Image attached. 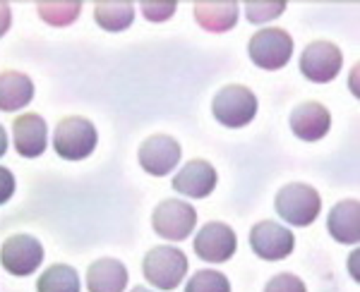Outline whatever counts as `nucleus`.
I'll return each instance as SVG.
<instances>
[{"label": "nucleus", "mask_w": 360, "mask_h": 292, "mask_svg": "<svg viewBox=\"0 0 360 292\" xmlns=\"http://www.w3.org/2000/svg\"><path fill=\"white\" fill-rule=\"evenodd\" d=\"M190 271L188 254L176 244H156L142 256V276L156 292H173L185 283Z\"/></svg>", "instance_id": "obj_1"}, {"label": "nucleus", "mask_w": 360, "mask_h": 292, "mask_svg": "<svg viewBox=\"0 0 360 292\" xmlns=\"http://www.w3.org/2000/svg\"><path fill=\"white\" fill-rule=\"evenodd\" d=\"M51 146L63 161H86L98 146V130L84 115H65L51 130Z\"/></svg>", "instance_id": "obj_2"}, {"label": "nucleus", "mask_w": 360, "mask_h": 292, "mask_svg": "<svg viewBox=\"0 0 360 292\" xmlns=\"http://www.w3.org/2000/svg\"><path fill=\"white\" fill-rule=\"evenodd\" d=\"M274 211L288 227H307L322 213V197L307 182H286L274 197Z\"/></svg>", "instance_id": "obj_3"}, {"label": "nucleus", "mask_w": 360, "mask_h": 292, "mask_svg": "<svg viewBox=\"0 0 360 292\" xmlns=\"http://www.w3.org/2000/svg\"><path fill=\"white\" fill-rule=\"evenodd\" d=\"M259 98L245 84H224L212 98V115L226 130H243L257 118Z\"/></svg>", "instance_id": "obj_4"}, {"label": "nucleus", "mask_w": 360, "mask_h": 292, "mask_svg": "<svg viewBox=\"0 0 360 292\" xmlns=\"http://www.w3.org/2000/svg\"><path fill=\"white\" fill-rule=\"evenodd\" d=\"M295 41L281 27H262L248 41V58L255 67L264 72H278L291 62Z\"/></svg>", "instance_id": "obj_5"}, {"label": "nucleus", "mask_w": 360, "mask_h": 292, "mask_svg": "<svg viewBox=\"0 0 360 292\" xmlns=\"http://www.w3.org/2000/svg\"><path fill=\"white\" fill-rule=\"evenodd\" d=\"M46 261V247L29 232H13L0 242V268L13 278L37 276Z\"/></svg>", "instance_id": "obj_6"}, {"label": "nucleus", "mask_w": 360, "mask_h": 292, "mask_svg": "<svg viewBox=\"0 0 360 292\" xmlns=\"http://www.w3.org/2000/svg\"><path fill=\"white\" fill-rule=\"evenodd\" d=\"M152 230L168 244H180L197 230V208L188 199H161L152 211Z\"/></svg>", "instance_id": "obj_7"}, {"label": "nucleus", "mask_w": 360, "mask_h": 292, "mask_svg": "<svg viewBox=\"0 0 360 292\" xmlns=\"http://www.w3.org/2000/svg\"><path fill=\"white\" fill-rule=\"evenodd\" d=\"M298 69L312 84H329L344 69V53L334 41L315 39L300 51Z\"/></svg>", "instance_id": "obj_8"}, {"label": "nucleus", "mask_w": 360, "mask_h": 292, "mask_svg": "<svg viewBox=\"0 0 360 292\" xmlns=\"http://www.w3.org/2000/svg\"><path fill=\"white\" fill-rule=\"evenodd\" d=\"M183 161V146L173 134L156 132L149 134L142 144L137 146V163L152 178H168L180 168Z\"/></svg>", "instance_id": "obj_9"}, {"label": "nucleus", "mask_w": 360, "mask_h": 292, "mask_svg": "<svg viewBox=\"0 0 360 292\" xmlns=\"http://www.w3.org/2000/svg\"><path fill=\"white\" fill-rule=\"evenodd\" d=\"M193 249L197 259L209 266L229 264L238 252V235L224 220H209L200 230H195Z\"/></svg>", "instance_id": "obj_10"}, {"label": "nucleus", "mask_w": 360, "mask_h": 292, "mask_svg": "<svg viewBox=\"0 0 360 292\" xmlns=\"http://www.w3.org/2000/svg\"><path fill=\"white\" fill-rule=\"evenodd\" d=\"M10 144L20 159H41L51 146V127L41 113L25 110L10 125Z\"/></svg>", "instance_id": "obj_11"}, {"label": "nucleus", "mask_w": 360, "mask_h": 292, "mask_svg": "<svg viewBox=\"0 0 360 292\" xmlns=\"http://www.w3.org/2000/svg\"><path fill=\"white\" fill-rule=\"evenodd\" d=\"M250 249L257 259L262 261H283L293 254L295 249V235L288 225L278 220H259L250 227Z\"/></svg>", "instance_id": "obj_12"}, {"label": "nucleus", "mask_w": 360, "mask_h": 292, "mask_svg": "<svg viewBox=\"0 0 360 292\" xmlns=\"http://www.w3.org/2000/svg\"><path fill=\"white\" fill-rule=\"evenodd\" d=\"M217 185H219L217 168L205 159L185 161L183 166L173 173V180H171L173 192L183 197V199H193V201L212 197Z\"/></svg>", "instance_id": "obj_13"}, {"label": "nucleus", "mask_w": 360, "mask_h": 292, "mask_svg": "<svg viewBox=\"0 0 360 292\" xmlns=\"http://www.w3.org/2000/svg\"><path fill=\"white\" fill-rule=\"evenodd\" d=\"M288 127H291L293 137L300 139V142H322L332 130V110L319 101L295 103L293 110L288 113Z\"/></svg>", "instance_id": "obj_14"}, {"label": "nucleus", "mask_w": 360, "mask_h": 292, "mask_svg": "<svg viewBox=\"0 0 360 292\" xmlns=\"http://www.w3.org/2000/svg\"><path fill=\"white\" fill-rule=\"evenodd\" d=\"M86 292H127L130 288V271L125 261L115 256H98L86 266L84 273Z\"/></svg>", "instance_id": "obj_15"}, {"label": "nucleus", "mask_w": 360, "mask_h": 292, "mask_svg": "<svg viewBox=\"0 0 360 292\" xmlns=\"http://www.w3.org/2000/svg\"><path fill=\"white\" fill-rule=\"evenodd\" d=\"M34 79L20 69H0V113L15 115L25 113L34 101Z\"/></svg>", "instance_id": "obj_16"}, {"label": "nucleus", "mask_w": 360, "mask_h": 292, "mask_svg": "<svg viewBox=\"0 0 360 292\" xmlns=\"http://www.w3.org/2000/svg\"><path fill=\"white\" fill-rule=\"evenodd\" d=\"M327 232L334 242L344 247H356L360 242V201L341 199L327 213Z\"/></svg>", "instance_id": "obj_17"}, {"label": "nucleus", "mask_w": 360, "mask_h": 292, "mask_svg": "<svg viewBox=\"0 0 360 292\" xmlns=\"http://www.w3.org/2000/svg\"><path fill=\"white\" fill-rule=\"evenodd\" d=\"M195 22L207 34H229L238 27L240 20V5L233 0L226 3H195L193 5Z\"/></svg>", "instance_id": "obj_18"}, {"label": "nucleus", "mask_w": 360, "mask_h": 292, "mask_svg": "<svg viewBox=\"0 0 360 292\" xmlns=\"http://www.w3.org/2000/svg\"><path fill=\"white\" fill-rule=\"evenodd\" d=\"M137 8L127 0H108L94 5V22L98 29L108 34H123L135 25Z\"/></svg>", "instance_id": "obj_19"}, {"label": "nucleus", "mask_w": 360, "mask_h": 292, "mask_svg": "<svg viewBox=\"0 0 360 292\" xmlns=\"http://www.w3.org/2000/svg\"><path fill=\"white\" fill-rule=\"evenodd\" d=\"M37 292H82V278L70 264H51L39 273Z\"/></svg>", "instance_id": "obj_20"}, {"label": "nucleus", "mask_w": 360, "mask_h": 292, "mask_svg": "<svg viewBox=\"0 0 360 292\" xmlns=\"http://www.w3.org/2000/svg\"><path fill=\"white\" fill-rule=\"evenodd\" d=\"M84 3L79 0H53V3H37V15L44 25L53 29H68L82 17Z\"/></svg>", "instance_id": "obj_21"}, {"label": "nucleus", "mask_w": 360, "mask_h": 292, "mask_svg": "<svg viewBox=\"0 0 360 292\" xmlns=\"http://www.w3.org/2000/svg\"><path fill=\"white\" fill-rule=\"evenodd\" d=\"M183 292H233L226 273L217 268H200L193 276L185 278Z\"/></svg>", "instance_id": "obj_22"}, {"label": "nucleus", "mask_w": 360, "mask_h": 292, "mask_svg": "<svg viewBox=\"0 0 360 292\" xmlns=\"http://www.w3.org/2000/svg\"><path fill=\"white\" fill-rule=\"evenodd\" d=\"M288 5L283 0H250V3L240 5V13L245 15V20L250 25L262 29L269 22L278 20L283 13H286Z\"/></svg>", "instance_id": "obj_23"}, {"label": "nucleus", "mask_w": 360, "mask_h": 292, "mask_svg": "<svg viewBox=\"0 0 360 292\" xmlns=\"http://www.w3.org/2000/svg\"><path fill=\"white\" fill-rule=\"evenodd\" d=\"M135 8L142 15V20L149 22V25H164L178 13L176 0H144V3H137Z\"/></svg>", "instance_id": "obj_24"}, {"label": "nucleus", "mask_w": 360, "mask_h": 292, "mask_svg": "<svg viewBox=\"0 0 360 292\" xmlns=\"http://www.w3.org/2000/svg\"><path fill=\"white\" fill-rule=\"evenodd\" d=\"M262 292H307V285L300 276L283 271V273H276V276H271L266 280Z\"/></svg>", "instance_id": "obj_25"}, {"label": "nucleus", "mask_w": 360, "mask_h": 292, "mask_svg": "<svg viewBox=\"0 0 360 292\" xmlns=\"http://www.w3.org/2000/svg\"><path fill=\"white\" fill-rule=\"evenodd\" d=\"M15 190H17V178L15 173L10 171L8 166L0 163V206H5L10 199L15 197Z\"/></svg>", "instance_id": "obj_26"}, {"label": "nucleus", "mask_w": 360, "mask_h": 292, "mask_svg": "<svg viewBox=\"0 0 360 292\" xmlns=\"http://www.w3.org/2000/svg\"><path fill=\"white\" fill-rule=\"evenodd\" d=\"M10 27H13V5L0 3V39L10 32Z\"/></svg>", "instance_id": "obj_27"}, {"label": "nucleus", "mask_w": 360, "mask_h": 292, "mask_svg": "<svg viewBox=\"0 0 360 292\" xmlns=\"http://www.w3.org/2000/svg\"><path fill=\"white\" fill-rule=\"evenodd\" d=\"M8 146H10V134L8 130H5L3 125H0V159L5 156V151H8Z\"/></svg>", "instance_id": "obj_28"}, {"label": "nucleus", "mask_w": 360, "mask_h": 292, "mask_svg": "<svg viewBox=\"0 0 360 292\" xmlns=\"http://www.w3.org/2000/svg\"><path fill=\"white\" fill-rule=\"evenodd\" d=\"M351 276L353 280H358V252L351 254Z\"/></svg>", "instance_id": "obj_29"}, {"label": "nucleus", "mask_w": 360, "mask_h": 292, "mask_svg": "<svg viewBox=\"0 0 360 292\" xmlns=\"http://www.w3.org/2000/svg\"><path fill=\"white\" fill-rule=\"evenodd\" d=\"M127 292H156V290L149 288V285H135V288H130Z\"/></svg>", "instance_id": "obj_30"}]
</instances>
